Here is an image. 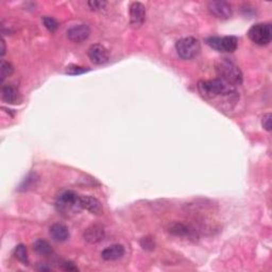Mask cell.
<instances>
[{"instance_id": "20", "label": "cell", "mask_w": 272, "mask_h": 272, "mask_svg": "<svg viewBox=\"0 0 272 272\" xmlns=\"http://www.w3.org/2000/svg\"><path fill=\"white\" fill-rule=\"evenodd\" d=\"M43 24L46 28H47L50 32H55L58 27H59V24L58 22L56 21V19L54 17H50V16H44L43 17Z\"/></svg>"}, {"instance_id": "6", "label": "cell", "mask_w": 272, "mask_h": 272, "mask_svg": "<svg viewBox=\"0 0 272 272\" xmlns=\"http://www.w3.org/2000/svg\"><path fill=\"white\" fill-rule=\"evenodd\" d=\"M207 44L220 52H233L236 50L238 39L235 36H212L207 39Z\"/></svg>"}, {"instance_id": "15", "label": "cell", "mask_w": 272, "mask_h": 272, "mask_svg": "<svg viewBox=\"0 0 272 272\" xmlns=\"http://www.w3.org/2000/svg\"><path fill=\"white\" fill-rule=\"evenodd\" d=\"M2 100L6 103L14 104L18 100V91L12 85H3L1 91Z\"/></svg>"}, {"instance_id": "16", "label": "cell", "mask_w": 272, "mask_h": 272, "mask_svg": "<svg viewBox=\"0 0 272 272\" xmlns=\"http://www.w3.org/2000/svg\"><path fill=\"white\" fill-rule=\"evenodd\" d=\"M172 234H175L177 236H187V237H192L195 235L196 232L194 230H191L187 225H184L181 223H177L174 224L169 230Z\"/></svg>"}, {"instance_id": "2", "label": "cell", "mask_w": 272, "mask_h": 272, "mask_svg": "<svg viewBox=\"0 0 272 272\" xmlns=\"http://www.w3.org/2000/svg\"><path fill=\"white\" fill-rule=\"evenodd\" d=\"M216 71L219 78L235 88L242 83V72L238 66L229 59H220L216 63Z\"/></svg>"}, {"instance_id": "17", "label": "cell", "mask_w": 272, "mask_h": 272, "mask_svg": "<svg viewBox=\"0 0 272 272\" xmlns=\"http://www.w3.org/2000/svg\"><path fill=\"white\" fill-rule=\"evenodd\" d=\"M33 249L37 254L42 256H49L52 253V248L49 242L43 240H38L33 243Z\"/></svg>"}, {"instance_id": "19", "label": "cell", "mask_w": 272, "mask_h": 272, "mask_svg": "<svg viewBox=\"0 0 272 272\" xmlns=\"http://www.w3.org/2000/svg\"><path fill=\"white\" fill-rule=\"evenodd\" d=\"M15 256L18 261H21L25 265L28 264V252L24 244H18L15 248Z\"/></svg>"}, {"instance_id": "26", "label": "cell", "mask_w": 272, "mask_h": 272, "mask_svg": "<svg viewBox=\"0 0 272 272\" xmlns=\"http://www.w3.org/2000/svg\"><path fill=\"white\" fill-rule=\"evenodd\" d=\"M5 54V45H4V39H1V56L3 57Z\"/></svg>"}, {"instance_id": "7", "label": "cell", "mask_w": 272, "mask_h": 272, "mask_svg": "<svg viewBox=\"0 0 272 272\" xmlns=\"http://www.w3.org/2000/svg\"><path fill=\"white\" fill-rule=\"evenodd\" d=\"M209 11L212 15L220 19H228L233 14L232 6L227 1H211L209 3Z\"/></svg>"}, {"instance_id": "18", "label": "cell", "mask_w": 272, "mask_h": 272, "mask_svg": "<svg viewBox=\"0 0 272 272\" xmlns=\"http://www.w3.org/2000/svg\"><path fill=\"white\" fill-rule=\"evenodd\" d=\"M38 181V178L35 174H31L27 178H25V180L19 186V190H28L30 188H33L36 186V183Z\"/></svg>"}, {"instance_id": "14", "label": "cell", "mask_w": 272, "mask_h": 272, "mask_svg": "<svg viewBox=\"0 0 272 272\" xmlns=\"http://www.w3.org/2000/svg\"><path fill=\"white\" fill-rule=\"evenodd\" d=\"M124 255V248L121 244H112L101 252L104 261H117Z\"/></svg>"}, {"instance_id": "5", "label": "cell", "mask_w": 272, "mask_h": 272, "mask_svg": "<svg viewBox=\"0 0 272 272\" xmlns=\"http://www.w3.org/2000/svg\"><path fill=\"white\" fill-rule=\"evenodd\" d=\"M248 36L252 42L260 46H266L271 42L272 28L269 24H255L248 31Z\"/></svg>"}, {"instance_id": "11", "label": "cell", "mask_w": 272, "mask_h": 272, "mask_svg": "<svg viewBox=\"0 0 272 272\" xmlns=\"http://www.w3.org/2000/svg\"><path fill=\"white\" fill-rule=\"evenodd\" d=\"M80 205L81 209H84L86 211H89L90 213L99 215L102 213V204L101 202L98 200V199L91 197V196H84L80 198Z\"/></svg>"}, {"instance_id": "22", "label": "cell", "mask_w": 272, "mask_h": 272, "mask_svg": "<svg viewBox=\"0 0 272 272\" xmlns=\"http://www.w3.org/2000/svg\"><path fill=\"white\" fill-rule=\"evenodd\" d=\"M89 68L85 67H81V66H77V65H70L66 69V74L71 75V76H76V75H81L84 74V72L89 71Z\"/></svg>"}, {"instance_id": "10", "label": "cell", "mask_w": 272, "mask_h": 272, "mask_svg": "<svg viewBox=\"0 0 272 272\" xmlns=\"http://www.w3.org/2000/svg\"><path fill=\"white\" fill-rule=\"evenodd\" d=\"M146 19V8L141 2H133L130 5V21L133 27L142 26Z\"/></svg>"}, {"instance_id": "12", "label": "cell", "mask_w": 272, "mask_h": 272, "mask_svg": "<svg viewBox=\"0 0 272 272\" xmlns=\"http://www.w3.org/2000/svg\"><path fill=\"white\" fill-rule=\"evenodd\" d=\"M49 233H50V236L52 237V240L58 242H66L70 236L68 228L62 223H55L54 225H51Z\"/></svg>"}, {"instance_id": "21", "label": "cell", "mask_w": 272, "mask_h": 272, "mask_svg": "<svg viewBox=\"0 0 272 272\" xmlns=\"http://www.w3.org/2000/svg\"><path fill=\"white\" fill-rule=\"evenodd\" d=\"M0 71H1V80L3 81L5 78H8L12 75L13 72V66L11 65V63L4 61V60H2L1 61V66H0Z\"/></svg>"}, {"instance_id": "24", "label": "cell", "mask_w": 272, "mask_h": 272, "mask_svg": "<svg viewBox=\"0 0 272 272\" xmlns=\"http://www.w3.org/2000/svg\"><path fill=\"white\" fill-rule=\"evenodd\" d=\"M262 124L263 127L267 131H271V114H265L262 119Z\"/></svg>"}, {"instance_id": "23", "label": "cell", "mask_w": 272, "mask_h": 272, "mask_svg": "<svg viewBox=\"0 0 272 272\" xmlns=\"http://www.w3.org/2000/svg\"><path fill=\"white\" fill-rule=\"evenodd\" d=\"M89 5L91 10H101L104 9V6L107 5V2L105 1H99V0H91V1H89Z\"/></svg>"}, {"instance_id": "4", "label": "cell", "mask_w": 272, "mask_h": 272, "mask_svg": "<svg viewBox=\"0 0 272 272\" xmlns=\"http://www.w3.org/2000/svg\"><path fill=\"white\" fill-rule=\"evenodd\" d=\"M176 50L182 59L191 60L199 55L201 50V45L195 37H183L177 42Z\"/></svg>"}, {"instance_id": "8", "label": "cell", "mask_w": 272, "mask_h": 272, "mask_svg": "<svg viewBox=\"0 0 272 272\" xmlns=\"http://www.w3.org/2000/svg\"><path fill=\"white\" fill-rule=\"evenodd\" d=\"M89 57L91 60V62L97 65L105 64L110 59L108 49L100 44H95L91 46L89 49Z\"/></svg>"}, {"instance_id": "1", "label": "cell", "mask_w": 272, "mask_h": 272, "mask_svg": "<svg viewBox=\"0 0 272 272\" xmlns=\"http://www.w3.org/2000/svg\"><path fill=\"white\" fill-rule=\"evenodd\" d=\"M198 90L208 100H214V99L219 97L234 99V100H236L237 98L235 86L225 82L220 78L214 79V80L200 81L198 83Z\"/></svg>"}, {"instance_id": "9", "label": "cell", "mask_w": 272, "mask_h": 272, "mask_svg": "<svg viewBox=\"0 0 272 272\" xmlns=\"http://www.w3.org/2000/svg\"><path fill=\"white\" fill-rule=\"evenodd\" d=\"M91 30L86 25H76L67 30V37L75 43H82L90 37Z\"/></svg>"}, {"instance_id": "25", "label": "cell", "mask_w": 272, "mask_h": 272, "mask_svg": "<svg viewBox=\"0 0 272 272\" xmlns=\"http://www.w3.org/2000/svg\"><path fill=\"white\" fill-rule=\"evenodd\" d=\"M63 265H64V267H63L64 270H67V271H78V268L75 266L74 263L66 262Z\"/></svg>"}, {"instance_id": "13", "label": "cell", "mask_w": 272, "mask_h": 272, "mask_svg": "<svg viewBox=\"0 0 272 272\" xmlns=\"http://www.w3.org/2000/svg\"><path fill=\"white\" fill-rule=\"evenodd\" d=\"M83 236L86 242H89L91 243H97L103 241L105 233L103 228L100 227V225H91V227L85 230Z\"/></svg>"}, {"instance_id": "3", "label": "cell", "mask_w": 272, "mask_h": 272, "mask_svg": "<svg viewBox=\"0 0 272 272\" xmlns=\"http://www.w3.org/2000/svg\"><path fill=\"white\" fill-rule=\"evenodd\" d=\"M80 198L75 191L66 190L58 197L57 209L62 214L68 215L70 213H77L81 209Z\"/></svg>"}]
</instances>
